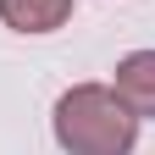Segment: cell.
Masks as SVG:
<instances>
[{
    "label": "cell",
    "instance_id": "obj_1",
    "mask_svg": "<svg viewBox=\"0 0 155 155\" xmlns=\"http://www.w3.org/2000/svg\"><path fill=\"white\" fill-rule=\"evenodd\" d=\"M139 116L116 100L111 83H72L55 100V144L67 155H133Z\"/></svg>",
    "mask_w": 155,
    "mask_h": 155
},
{
    "label": "cell",
    "instance_id": "obj_3",
    "mask_svg": "<svg viewBox=\"0 0 155 155\" xmlns=\"http://www.w3.org/2000/svg\"><path fill=\"white\" fill-rule=\"evenodd\" d=\"M72 17V0H0V22L17 33H50Z\"/></svg>",
    "mask_w": 155,
    "mask_h": 155
},
{
    "label": "cell",
    "instance_id": "obj_2",
    "mask_svg": "<svg viewBox=\"0 0 155 155\" xmlns=\"http://www.w3.org/2000/svg\"><path fill=\"white\" fill-rule=\"evenodd\" d=\"M116 100L133 116H155V50H133L116 61Z\"/></svg>",
    "mask_w": 155,
    "mask_h": 155
}]
</instances>
